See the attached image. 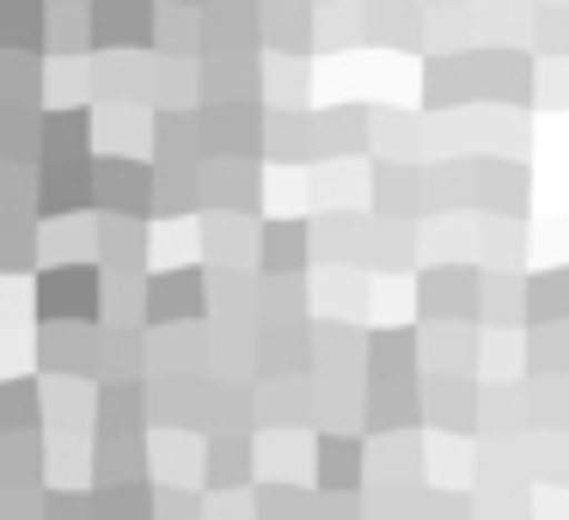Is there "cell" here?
<instances>
[{
	"label": "cell",
	"instance_id": "obj_15",
	"mask_svg": "<svg viewBox=\"0 0 569 520\" xmlns=\"http://www.w3.org/2000/svg\"><path fill=\"white\" fill-rule=\"evenodd\" d=\"M453 276H459V282H447V270H435V276H429V312L453 307V300L471 312V276H466V270H453Z\"/></svg>",
	"mask_w": 569,
	"mask_h": 520
},
{
	"label": "cell",
	"instance_id": "obj_18",
	"mask_svg": "<svg viewBox=\"0 0 569 520\" xmlns=\"http://www.w3.org/2000/svg\"><path fill=\"white\" fill-rule=\"evenodd\" d=\"M166 7H190V0H166Z\"/></svg>",
	"mask_w": 569,
	"mask_h": 520
},
{
	"label": "cell",
	"instance_id": "obj_16",
	"mask_svg": "<svg viewBox=\"0 0 569 520\" xmlns=\"http://www.w3.org/2000/svg\"><path fill=\"white\" fill-rule=\"evenodd\" d=\"M551 307V319H569V270H557V282H532V312Z\"/></svg>",
	"mask_w": 569,
	"mask_h": 520
},
{
	"label": "cell",
	"instance_id": "obj_3",
	"mask_svg": "<svg viewBox=\"0 0 569 520\" xmlns=\"http://www.w3.org/2000/svg\"><path fill=\"white\" fill-rule=\"evenodd\" d=\"M92 172H99V178H92V197H99L104 209H123V214L148 209L153 184H148V166H141V160H99Z\"/></svg>",
	"mask_w": 569,
	"mask_h": 520
},
{
	"label": "cell",
	"instance_id": "obj_12",
	"mask_svg": "<svg viewBox=\"0 0 569 520\" xmlns=\"http://www.w3.org/2000/svg\"><path fill=\"white\" fill-rule=\"evenodd\" d=\"M148 514H153V496L141 483H117V496H104L92 508V520H148Z\"/></svg>",
	"mask_w": 569,
	"mask_h": 520
},
{
	"label": "cell",
	"instance_id": "obj_4",
	"mask_svg": "<svg viewBox=\"0 0 569 520\" xmlns=\"http://www.w3.org/2000/svg\"><path fill=\"white\" fill-rule=\"evenodd\" d=\"M92 197V178H87V160H50L38 178V209L56 214V209H80Z\"/></svg>",
	"mask_w": 569,
	"mask_h": 520
},
{
	"label": "cell",
	"instance_id": "obj_8",
	"mask_svg": "<svg viewBox=\"0 0 569 520\" xmlns=\"http://www.w3.org/2000/svg\"><path fill=\"white\" fill-rule=\"evenodd\" d=\"M38 153V117L31 104H0V166L31 160Z\"/></svg>",
	"mask_w": 569,
	"mask_h": 520
},
{
	"label": "cell",
	"instance_id": "obj_17",
	"mask_svg": "<svg viewBox=\"0 0 569 520\" xmlns=\"http://www.w3.org/2000/svg\"><path fill=\"white\" fill-rule=\"evenodd\" d=\"M43 514L50 520H80V502L74 496H43Z\"/></svg>",
	"mask_w": 569,
	"mask_h": 520
},
{
	"label": "cell",
	"instance_id": "obj_7",
	"mask_svg": "<svg viewBox=\"0 0 569 520\" xmlns=\"http://www.w3.org/2000/svg\"><path fill=\"white\" fill-rule=\"evenodd\" d=\"M43 43V7L38 0H0V50L31 56Z\"/></svg>",
	"mask_w": 569,
	"mask_h": 520
},
{
	"label": "cell",
	"instance_id": "obj_9",
	"mask_svg": "<svg viewBox=\"0 0 569 520\" xmlns=\"http://www.w3.org/2000/svg\"><path fill=\"white\" fill-rule=\"evenodd\" d=\"M38 429V386H0V434H31Z\"/></svg>",
	"mask_w": 569,
	"mask_h": 520
},
{
	"label": "cell",
	"instance_id": "obj_6",
	"mask_svg": "<svg viewBox=\"0 0 569 520\" xmlns=\"http://www.w3.org/2000/svg\"><path fill=\"white\" fill-rule=\"evenodd\" d=\"M87 111H50L38 129V153L43 160H87Z\"/></svg>",
	"mask_w": 569,
	"mask_h": 520
},
{
	"label": "cell",
	"instance_id": "obj_1",
	"mask_svg": "<svg viewBox=\"0 0 569 520\" xmlns=\"http://www.w3.org/2000/svg\"><path fill=\"white\" fill-rule=\"evenodd\" d=\"M38 307L50 324H87L99 312V270L68 263V270H43L38 282Z\"/></svg>",
	"mask_w": 569,
	"mask_h": 520
},
{
	"label": "cell",
	"instance_id": "obj_5",
	"mask_svg": "<svg viewBox=\"0 0 569 520\" xmlns=\"http://www.w3.org/2000/svg\"><path fill=\"white\" fill-rule=\"evenodd\" d=\"M190 312H202L197 270H172V276H160V282L148 288V319L153 324H178V319H190Z\"/></svg>",
	"mask_w": 569,
	"mask_h": 520
},
{
	"label": "cell",
	"instance_id": "obj_13",
	"mask_svg": "<svg viewBox=\"0 0 569 520\" xmlns=\"http://www.w3.org/2000/svg\"><path fill=\"white\" fill-rule=\"evenodd\" d=\"M300 258H307V233H288V221L263 239V270L270 276H282L288 263H300Z\"/></svg>",
	"mask_w": 569,
	"mask_h": 520
},
{
	"label": "cell",
	"instance_id": "obj_11",
	"mask_svg": "<svg viewBox=\"0 0 569 520\" xmlns=\"http://www.w3.org/2000/svg\"><path fill=\"white\" fill-rule=\"evenodd\" d=\"M136 422H141V386H136V380H117V386H104V429L129 434Z\"/></svg>",
	"mask_w": 569,
	"mask_h": 520
},
{
	"label": "cell",
	"instance_id": "obj_10",
	"mask_svg": "<svg viewBox=\"0 0 569 520\" xmlns=\"http://www.w3.org/2000/svg\"><path fill=\"white\" fill-rule=\"evenodd\" d=\"M319 459H325V490H349V483L361 478V447L356 441H325L319 447Z\"/></svg>",
	"mask_w": 569,
	"mask_h": 520
},
{
	"label": "cell",
	"instance_id": "obj_2",
	"mask_svg": "<svg viewBox=\"0 0 569 520\" xmlns=\"http://www.w3.org/2000/svg\"><path fill=\"white\" fill-rule=\"evenodd\" d=\"M87 31H92V43L111 50V56L141 50V43L153 38V7H148V0H92Z\"/></svg>",
	"mask_w": 569,
	"mask_h": 520
},
{
	"label": "cell",
	"instance_id": "obj_14",
	"mask_svg": "<svg viewBox=\"0 0 569 520\" xmlns=\"http://www.w3.org/2000/svg\"><path fill=\"white\" fill-rule=\"evenodd\" d=\"M246 441H214V471H209V483L214 490H233L239 478H246Z\"/></svg>",
	"mask_w": 569,
	"mask_h": 520
}]
</instances>
